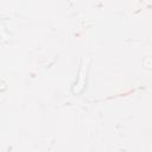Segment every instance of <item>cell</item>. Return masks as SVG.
I'll return each instance as SVG.
<instances>
[{
    "instance_id": "6da1fadb",
    "label": "cell",
    "mask_w": 152,
    "mask_h": 152,
    "mask_svg": "<svg viewBox=\"0 0 152 152\" xmlns=\"http://www.w3.org/2000/svg\"><path fill=\"white\" fill-rule=\"evenodd\" d=\"M88 64H89V58H83L82 59V64L78 71V76L77 80L72 87V91L75 94H81L87 84V75H88Z\"/></svg>"
}]
</instances>
